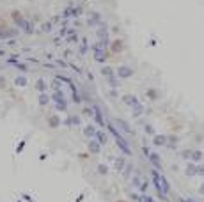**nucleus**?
I'll return each instance as SVG.
<instances>
[{
  "label": "nucleus",
  "mask_w": 204,
  "mask_h": 202,
  "mask_svg": "<svg viewBox=\"0 0 204 202\" xmlns=\"http://www.w3.org/2000/svg\"><path fill=\"white\" fill-rule=\"evenodd\" d=\"M87 50H89V44H87V41L84 39V43L80 44V53L84 55V53H87Z\"/></svg>",
  "instance_id": "obj_19"
},
{
  "label": "nucleus",
  "mask_w": 204,
  "mask_h": 202,
  "mask_svg": "<svg viewBox=\"0 0 204 202\" xmlns=\"http://www.w3.org/2000/svg\"><path fill=\"white\" fill-rule=\"evenodd\" d=\"M101 73L106 76L108 83H110L112 87H119V82H117V78L114 76V69H112V67H106V66H103V67H101Z\"/></svg>",
  "instance_id": "obj_5"
},
{
  "label": "nucleus",
  "mask_w": 204,
  "mask_h": 202,
  "mask_svg": "<svg viewBox=\"0 0 204 202\" xmlns=\"http://www.w3.org/2000/svg\"><path fill=\"white\" fill-rule=\"evenodd\" d=\"M50 103V96L46 92H41L39 94V105H43V107H46Z\"/></svg>",
  "instance_id": "obj_14"
},
{
  "label": "nucleus",
  "mask_w": 204,
  "mask_h": 202,
  "mask_svg": "<svg viewBox=\"0 0 204 202\" xmlns=\"http://www.w3.org/2000/svg\"><path fill=\"white\" fill-rule=\"evenodd\" d=\"M96 140H98V142H99L101 145L106 144V135H105V131L98 130V133H96Z\"/></svg>",
  "instance_id": "obj_15"
},
{
  "label": "nucleus",
  "mask_w": 204,
  "mask_h": 202,
  "mask_svg": "<svg viewBox=\"0 0 204 202\" xmlns=\"http://www.w3.org/2000/svg\"><path fill=\"white\" fill-rule=\"evenodd\" d=\"M153 142H155V145H163L165 142H167V138H165V137H155Z\"/></svg>",
  "instance_id": "obj_18"
},
{
  "label": "nucleus",
  "mask_w": 204,
  "mask_h": 202,
  "mask_svg": "<svg viewBox=\"0 0 204 202\" xmlns=\"http://www.w3.org/2000/svg\"><path fill=\"white\" fill-rule=\"evenodd\" d=\"M135 199H137L139 202H155L153 199H151V197H149V195H146V193H142V195H135Z\"/></svg>",
  "instance_id": "obj_16"
},
{
  "label": "nucleus",
  "mask_w": 204,
  "mask_h": 202,
  "mask_svg": "<svg viewBox=\"0 0 204 202\" xmlns=\"http://www.w3.org/2000/svg\"><path fill=\"white\" fill-rule=\"evenodd\" d=\"M115 124H117V126L121 128V133H126V135H133V130H131V128H130V126H128V124L124 123V121H123V119H115Z\"/></svg>",
  "instance_id": "obj_8"
},
{
  "label": "nucleus",
  "mask_w": 204,
  "mask_h": 202,
  "mask_svg": "<svg viewBox=\"0 0 204 202\" xmlns=\"http://www.w3.org/2000/svg\"><path fill=\"white\" fill-rule=\"evenodd\" d=\"M46 121H48V126H50V128H59V124H60V119H59L57 115H50Z\"/></svg>",
  "instance_id": "obj_13"
},
{
  "label": "nucleus",
  "mask_w": 204,
  "mask_h": 202,
  "mask_svg": "<svg viewBox=\"0 0 204 202\" xmlns=\"http://www.w3.org/2000/svg\"><path fill=\"white\" fill-rule=\"evenodd\" d=\"M94 121H96V124H98V126H101V128H103V126H108V124L105 123V117H103V114H101V108H99L98 105L94 107Z\"/></svg>",
  "instance_id": "obj_6"
},
{
  "label": "nucleus",
  "mask_w": 204,
  "mask_h": 202,
  "mask_svg": "<svg viewBox=\"0 0 204 202\" xmlns=\"http://www.w3.org/2000/svg\"><path fill=\"white\" fill-rule=\"evenodd\" d=\"M87 147H89V151H91L92 154H99V152H101V144H99L96 138L89 140V142H87Z\"/></svg>",
  "instance_id": "obj_7"
},
{
  "label": "nucleus",
  "mask_w": 204,
  "mask_h": 202,
  "mask_svg": "<svg viewBox=\"0 0 204 202\" xmlns=\"http://www.w3.org/2000/svg\"><path fill=\"white\" fill-rule=\"evenodd\" d=\"M148 98H151V99H156V98H158L156 91H151V89H149V91H148Z\"/></svg>",
  "instance_id": "obj_21"
},
{
  "label": "nucleus",
  "mask_w": 204,
  "mask_h": 202,
  "mask_svg": "<svg viewBox=\"0 0 204 202\" xmlns=\"http://www.w3.org/2000/svg\"><path fill=\"white\" fill-rule=\"evenodd\" d=\"M64 124H66V126H78V124H80V117H78V115L68 117V119L64 121Z\"/></svg>",
  "instance_id": "obj_12"
},
{
  "label": "nucleus",
  "mask_w": 204,
  "mask_h": 202,
  "mask_svg": "<svg viewBox=\"0 0 204 202\" xmlns=\"http://www.w3.org/2000/svg\"><path fill=\"white\" fill-rule=\"evenodd\" d=\"M151 179H153V184H155L160 199L165 200V199H167V193H169V190H170L169 181L165 179V176H162L158 170H151Z\"/></svg>",
  "instance_id": "obj_1"
},
{
  "label": "nucleus",
  "mask_w": 204,
  "mask_h": 202,
  "mask_svg": "<svg viewBox=\"0 0 204 202\" xmlns=\"http://www.w3.org/2000/svg\"><path fill=\"white\" fill-rule=\"evenodd\" d=\"M108 128V131L114 135V140H115V144H117V147L121 149V152L123 154H126V156H131V147H130V144H128L126 140H124V137H123V133H121L114 124H108L106 126Z\"/></svg>",
  "instance_id": "obj_2"
},
{
  "label": "nucleus",
  "mask_w": 204,
  "mask_h": 202,
  "mask_svg": "<svg viewBox=\"0 0 204 202\" xmlns=\"http://www.w3.org/2000/svg\"><path fill=\"white\" fill-rule=\"evenodd\" d=\"M123 101L126 103L128 107H131V110H133L135 115H139V114H142V112H144V107L139 103V99H137L135 96H124V98H123Z\"/></svg>",
  "instance_id": "obj_4"
},
{
  "label": "nucleus",
  "mask_w": 204,
  "mask_h": 202,
  "mask_svg": "<svg viewBox=\"0 0 204 202\" xmlns=\"http://www.w3.org/2000/svg\"><path fill=\"white\" fill-rule=\"evenodd\" d=\"M14 83H16V85H27V78H25V76H18Z\"/></svg>",
  "instance_id": "obj_20"
},
{
  "label": "nucleus",
  "mask_w": 204,
  "mask_h": 202,
  "mask_svg": "<svg viewBox=\"0 0 204 202\" xmlns=\"http://www.w3.org/2000/svg\"><path fill=\"white\" fill-rule=\"evenodd\" d=\"M181 202H188V200H185V199H181Z\"/></svg>",
  "instance_id": "obj_24"
},
{
  "label": "nucleus",
  "mask_w": 204,
  "mask_h": 202,
  "mask_svg": "<svg viewBox=\"0 0 204 202\" xmlns=\"http://www.w3.org/2000/svg\"><path fill=\"white\" fill-rule=\"evenodd\" d=\"M35 89H37V91H41V92H44V91H46V82L39 78L37 82H35Z\"/></svg>",
  "instance_id": "obj_17"
},
{
  "label": "nucleus",
  "mask_w": 204,
  "mask_h": 202,
  "mask_svg": "<svg viewBox=\"0 0 204 202\" xmlns=\"http://www.w3.org/2000/svg\"><path fill=\"white\" fill-rule=\"evenodd\" d=\"M119 202H123V200H119Z\"/></svg>",
  "instance_id": "obj_25"
},
{
  "label": "nucleus",
  "mask_w": 204,
  "mask_h": 202,
  "mask_svg": "<svg viewBox=\"0 0 204 202\" xmlns=\"http://www.w3.org/2000/svg\"><path fill=\"white\" fill-rule=\"evenodd\" d=\"M52 99H53V105H55V108L59 112H64L66 107H68V103H66V98H64V92L60 89H53V92H52Z\"/></svg>",
  "instance_id": "obj_3"
},
{
  "label": "nucleus",
  "mask_w": 204,
  "mask_h": 202,
  "mask_svg": "<svg viewBox=\"0 0 204 202\" xmlns=\"http://www.w3.org/2000/svg\"><path fill=\"white\" fill-rule=\"evenodd\" d=\"M98 170H99V174H106V167L99 165V167H98Z\"/></svg>",
  "instance_id": "obj_22"
},
{
  "label": "nucleus",
  "mask_w": 204,
  "mask_h": 202,
  "mask_svg": "<svg viewBox=\"0 0 204 202\" xmlns=\"http://www.w3.org/2000/svg\"><path fill=\"white\" fill-rule=\"evenodd\" d=\"M84 133H85V137L87 138H96V133H98V130H96V126L94 124H89V126H85L84 128Z\"/></svg>",
  "instance_id": "obj_9"
},
{
  "label": "nucleus",
  "mask_w": 204,
  "mask_h": 202,
  "mask_svg": "<svg viewBox=\"0 0 204 202\" xmlns=\"http://www.w3.org/2000/svg\"><path fill=\"white\" fill-rule=\"evenodd\" d=\"M117 75H119V78H128V76L133 75V69H130L126 66H121L119 69H117Z\"/></svg>",
  "instance_id": "obj_10"
},
{
  "label": "nucleus",
  "mask_w": 204,
  "mask_h": 202,
  "mask_svg": "<svg viewBox=\"0 0 204 202\" xmlns=\"http://www.w3.org/2000/svg\"><path fill=\"white\" fill-rule=\"evenodd\" d=\"M18 69H21V71H27V66H25V64H18Z\"/></svg>",
  "instance_id": "obj_23"
},
{
  "label": "nucleus",
  "mask_w": 204,
  "mask_h": 202,
  "mask_svg": "<svg viewBox=\"0 0 204 202\" xmlns=\"http://www.w3.org/2000/svg\"><path fill=\"white\" fill-rule=\"evenodd\" d=\"M148 156H149V160L153 161V165H155L156 168H162V161H160V156H158L156 152H149Z\"/></svg>",
  "instance_id": "obj_11"
}]
</instances>
